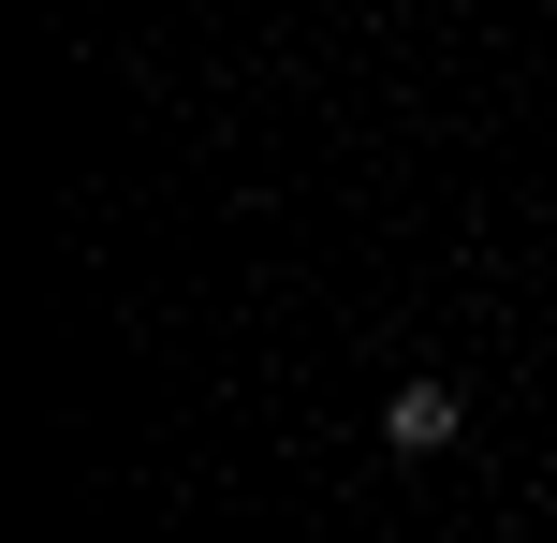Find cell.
I'll use <instances>...</instances> for the list:
<instances>
[{"label":"cell","mask_w":557,"mask_h":543,"mask_svg":"<svg viewBox=\"0 0 557 543\" xmlns=\"http://www.w3.org/2000/svg\"><path fill=\"white\" fill-rule=\"evenodd\" d=\"M455 427H470V397H455V382H396V397H382V441H396V456H441Z\"/></svg>","instance_id":"cell-1"}]
</instances>
